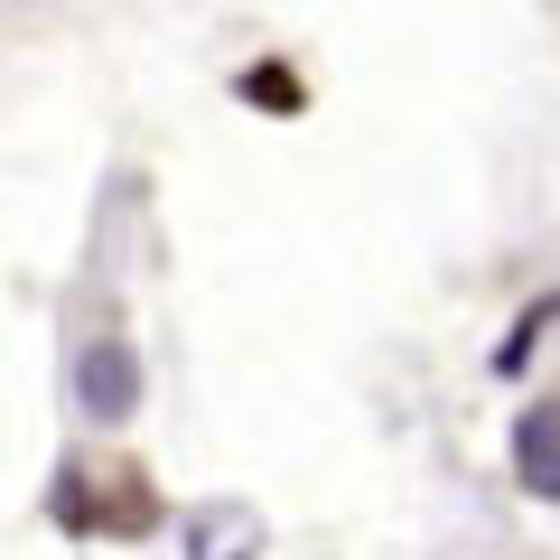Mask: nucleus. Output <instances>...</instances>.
I'll use <instances>...</instances> for the list:
<instances>
[{"instance_id":"1","label":"nucleus","mask_w":560,"mask_h":560,"mask_svg":"<svg viewBox=\"0 0 560 560\" xmlns=\"http://www.w3.org/2000/svg\"><path fill=\"white\" fill-rule=\"evenodd\" d=\"M75 401L94 420H121L140 401V364H131V346H84L75 355Z\"/></svg>"},{"instance_id":"2","label":"nucleus","mask_w":560,"mask_h":560,"mask_svg":"<svg viewBox=\"0 0 560 560\" xmlns=\"http://www.w3.org/2000/svg\"><path fill=\"white\" fill-rule=\"evenodd\" d=\"M514 467L533 477V495H560V401H533V411H523Z\"/></svg>"}]
</instances>
